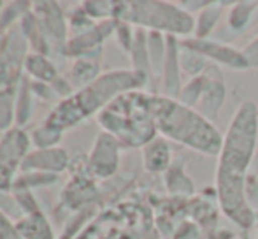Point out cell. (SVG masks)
I'll return each instance as SVG.
<instances>
[{
  "label": "cell",
  "instance_id": "cell-1",
  "mask_svg": "<svg viewBox=\"0 0 258 239\" xmlns=\"http://www.w3.org/2000/svg\"><path fill=\"white\" fill-rule=\"evenodd\" d=\"M258 143V106L244 100L235 109L223 136L216 165V201L220 211L241 229L256 225V211L246 199V181Z\"/></svg>",
  "mask_w": 258,
  "mask_h": 239
},
{
  "label": "cell",
  "instance_id": "cell-2",
  "mask_svg": "<svg viewBox=\"0 0 258 239\" xmlns=\"http://www.w3.org/2000/svg\"><path fill=\"white\" fill-rule=\"evenodd\" d=\"M148 83L150 81L134 69L132 71L116 69V71L102 72V76L95 79L92 85L76 90L71 97L60 100L58 106L48 114L44 123L63 132L85 122L92 114H99L116 97L134 90H143Z\"/></svg>",
  "mask_w": 258,
  "mask_h": 239
},
{
  "label": "cell",
  "instance_id": "cell-3",
  "mask_svg": "<svg viewBox=\"0 0 258 239\" xmlns=\"http://www.w3.org/2000/svg\"><path fill=\"white\" fill-rule=\"evenodd\" d=\"M151 111L160 136L206 157L220 155L223 136L218 127L206 119L197 109L183 106L176 99L153 95Z\"/></svg>",
  "mask_w": 258,
  "mask_h": 239
},
{
  "label": "cell",
  "instance_id": "cell-4",
  "mask_svg": "<svg viewBox=\"0 0 258 239\" xmlns=\"http://www.w3.org/2000/svg\"><path fill=\"white\" fill-rule=\"evenodd\" d=\"M151 97L143 90H134L116 97L97 114L104 132L114 136L123 148H144L158 136L151 111Z\"/></svg>",
  "mask_w": 258,
  "mask_h": 239
},
{
  "label": "cell",
  "instance_id": "cell-5",
  "mask_svg": "<svg viewBox=\"0 0 258 239\" xmlns=\"http://www.w3.org/2000/svg\"><path fill=\"white\" fill-rule=\"evenodd\" d=\"M114 20L126 21L148 32H160L177 39L194 35L195 20L181 9L177 2L165 0H144V2H116Z\"/></svg>",
  "mask_w": 258,
  "mask_h": 239
},
{
  "label": "cell",
  "instance_id": "cell-6",
  "mask_svg": "<svg viewBox=\"0 0 258 239\" xmlns=\"http://www.w3.org/2000/svg\"><path fill=\"white\" fill-rule=\"evenodd\" d=\"M28 41L20 23L4 34L0 46V130L13 129L16 119V97L25 78V60L28 56Z\"/></svg>",
  "mask_w": 258,
  "mask_h": 239
},
{
  "label": "cell",
  "instance_id": "cell-7",
  "mask_svg": "<svg viewBox=\"0 0 258 239\" xmlns=\"http://www.w3.org/2000/svg\"><path fill=\"white\" fill-rule=\"evenodd\" d=\"M181 44L186 46V48L194 49V51L201 53L202 56H206L211 64L218 65V67L230 69V71H246L248 67V62L244 58V53L242 49L234 48L232 44L225 41H220L216 37L209 39H181Z\"/></svg>",
  "mask_w": 258,
  "mask_h": 239
},
{
  "label": "cell",
  "instance_id": "cell-8",
  "mask_svg": "<svg viewBox=\"0 0 258 239\" xmlns=\"http://www.w3.org/2000/svg\"><path fill=\"white\" fill-rule=\"evenodd\" d=\"M121 143L107 132H100L95 139L93 150L88 157V169L93 178L107 180L116 174L119 169Z\"/></svg>",
  "mask_w": 258,
  "mask_h": 239
},
{
  "label": "cell",
  "instance_id": "cell-9",
  "mask_svg": "<svg viewBox=\"0 0 258 239\" xmlns=\"http://www.w3.org/2000/svg\"><path fill=\"white\" fill-rule=\"evenodd\" d=\"M116 25L118 20H104L99 21L93 28L88 32L78 35V37L69 39L67 46H65V55L74 56L76 60L83 58V56H93V58H100L102 56V44L107 37L114 35Z\"/></svg>",
  "mask_w": 258,
  "mask_h": 239
},
{
  "label": "cell",
  "instance_id": "cell-10",
  "mask_svg": "<svg viewBox=\"0 0 258 239\" xmlns=\"http://www.w3.org/2000/svg\"><path fill=\"white\" fill-rule=\"evenodd\" d=\"M32 14L37 20L39 27H41L42 34H44L46 41L53 39V42L65 51L67 46V20L63 18L60 6L56 2H37L34 4Z\"/></svg>",
  "mask_w": 258,
  "mask_h": 239
},
{
  "label": "cell",
  "instance_id": "cell-11",
  "mask_svg": "<svg viewBox=\"0 0 258 239\" xmlns=\"http://www.w3.org/2000/svg\"><path fill=\"white\" fill-rule=\"evenodd\" d=\"M207 74H209V83H207L204 93H202L195 109L206 119L214 123L218 116H220L221 107L225 106L228 90H227V83H225V76L218 65L211 64L209 69H207Z\"/></svg>",
  "mask_w": 258,
  "mask_h": 239
},
{
  "label": "cell",
  "instance_id": "cell-12",
  "mask_svg": "<svg viewBox=\"0 0 258 239\" xmlns=\"http://www.w3.org/2000/svg\"><path fill=\"white\" fill-rule=\"evenodd\" d=\"M181 39L167 35V53L165 60H163V69L160 74V81H162V93L160 95L169 97V99H177L179 92L183 88V69H181L179 62V49H181Z\"/></svg>",
  "mask_w": 258,
  "mask_h": 239
},
{
  "label": "cell",
  "instance_id": "cell-13",
  "mask_svg": "<svg viewBox=\"0 0 258 239\" xmlns=\"http://www.w3.org/2000/svg\"><path fill=\"white\" fill-rule=\"evenodd\" d=\"M69 167V155L63 148H48V150H35L25 157L21 162V172H46L58 174Z\"/></svg>",
  "mask_w": 258,
  "mask_h": 239
},
{
  "label": "cell",
  "instance_id": "cell-14",
  "mask_svg": "<svg viewBox=\"0 0 258 239\" xmlns=\"http://www.w3.org/2000/svg\"><path fill=\"white\" fill-rule=\"evenodd\" d=\"M32 139L21 127H13L0 137V164L14 169L21 167V162L30 153Z\"/></svg>",
  "mask_w": 258,
  "mask_h": 239
},
{
  "label": "cell",
  "instance_id": "cell-15",
  "mask_svg": "<svg viewBox=\"0 0 258 239\" xmlns=\"http://www.w3.org/2000/svg\"><path fill=\"white\" fill-rule=\"evenodd\" d=\"M174 160L170 141L163 136H156L151 143L143 148V165L151 174H165Z\"/></svg>",
  "mask_w": 258,
  "mask_h": 239
},
{
  "label": "cell",
  "instance_id": "cell-16",
  "mask_svg": "<svg viewBox=\"0 0 258 239\" xmlns=\"http://www.w3.org/2000/svg\"><path fill=\"white\" fill-rule=\"evenodd\" d=\"M258 14V2L255 0H239V2H232L227 9V30L230 32L232 39L237 35L244 34L251 28L255 23V18Z\"/></svg>",
  "mask_w": 258,
  "mask_h": 239
},
{
  "label": "cell",
  "instance_id": "cell-17",
  "mask_svg": "<svg viewBox=\"0 0 258 239\" xmlns=\"http://www.w3.org/2000/svg\"><path fill=\"white\" fill-rule=\"evenodd\" d=\"M165 178H163V183H165V188L170 195L174 197H183L188 199L191 195H195V183L191 181L190 176L184 171V157L183 155H176L170 164V167L167 169Z\"/></svg>",
  "mask_w": 258,
  "mask_h": 239
},
{
  "label": "cell",
  "instance_id": "cell-18",
  "mask_svg": "<svg viewBox=\"0 0 258 239\" xmlns=\"http://www.w3.org/2000/svg\"><path fill=\"white\" fill-rule=\"evenodd\" d=\"M232 2H218L213 0L206 9H202L199 14H195L194 20V35L195 39H209L214 34L218 23L221 21V16L225 13V7H228Z\"/></svg>",
  "mask_w": 258,
  "mask_h": 239
},
{
  "label": "cell",
  "instance_id": "cell-19",
  "mask_svg": "<svg viewBox=\"0 0 258 239\" xmlns=\"http://www.w3.org/2000/svg\"><path fill=\"white\" fill-rule=\"evenodd\" d=\"M16 229L23 239H56L49 220L42 211L34 215H23L16 222Z\"/></svg>",
  "mask_w": 258,
  "mask_h": 239
},
{
  "label": "cell",
  "instance_id": "cell-20",
  "mask_svg": "<svg viewBox=\"0 0 258 239\" xmlns=\"http://www.w3.org/2000/svg\"><path fill=\"white\" fill-rule=\"evenodd\" d=\"M25 72H27V76L30 79L48 83V85H53V83L60 78L53 62L46 55L34 53V51L28 53L27 60H25Z\"/></svg>",
  "mask_w": 258,
  "mask_h": 239
},
{
  "label": "cell",
  "instance_id": "cell-21",
  "mask_svg": "<svg viewBox=\"0 0 258 239\" xmlns=\"http://www.w3.org/2000/svg\"><path fill=\"white\" fill-rule=\"evenodd\" d=\"M100 58H93V56H83L78 58L72 65L71 71V81L74 88H85V86L92 85L95 79L100 78Z\"/></svg>",
  "mask_w": 258,
  "mask_h": 239
},
{
  "label": "cell",
  "instance_id": "cell-22",
  "mask_svg": "<svg viewBox=\"0 0 258 239\" xmlns=\"http://www.w3.org/2000/svg\"><path fill=\"white\" fill-rule=\"evenodd\" d=\"M207 83H209V74L207 71L202 76H195V78H190L186 83L183 85L179 92V97H177V102H181L183 106L186 107H197L199 100H201L202 93H204Z\"/></svg>",
  "mask_w": 258,
  "mask_h": 239
},
{
  "label": "cell",
  "instance_id": "cell-23",
  "mask_svg": "<svg viewBox=\"0 0 258 239\" xmlns=\"http://www.w3.org/2000/svg\"><path fill=\"white\" fill-rule=\"evenodd\" d=\"M148 53H150L151 74L153 78L160 76L167 53V35L160 34V32H148Z\"/></svg>",
  "mask_w": 258,
  "mask_h": 239
},
{
  "label": "cell",
  "instance_id": "cell-24",
  "mask_svg": "<svg viewBox=\"0 0 258 239\" xmlns=\"http://www.w3.org/2000/svg\"><path fill=\"white\" fill-rule=\"evenodd\" d=\"M179 62H181L183 72L190 76V78L202 76L211 65V62L207 60L206 56H202L201 53L194 51V49L186 48V46H183V44H181V49H179Z\"/></svg>",
  "mask_w": 258,
  "mask_h": 239
},
{
  "label": "cell",
  "instance_id": "cell-25",
  "mask_svg": "<svg viewBox=\"0 0 258 239\" xmlns=\"http://www.w3.org/2000/svg\"><path fill=\"white\" fill-rule=\"evenodd\" d=\"M32 93H34L32 92V81L25 74L16 97V119H14V123L18 127H23L32 116Z\"/></svg>",
  "mask_w": 258,
  "mask_h": 239
},
{
  "label": "cell",
  "instance_id": "cell-26",
  "mask_svg": "<svg viewBox=\"0 0 258 239\" xmlns=\"http://www.w3.org/2000/svg\"><path fill=\"white\" fill-rule=\"evenodd\" d=\"M61 134L60 130L53 129L49 125H42L39 129H35L32 132L30 139H32V144H34L37 150H48V148H56V144L60 143L61 139Z\"/></svg>",
  "mask_w": 258,
  "mask_h": 239
},
{
  "label": "cell",
  "instance_id": "cell-27",
  "mask_svg": "<svg viewBox=\"0 0 258 239\" xmlns=\"http://www.w3.org/2000/svg\"><path fill=\"white\" fill-rule=\"evenodd\" d=\"M114 37L118 41L119 48L125 49L126 53H130L134 46V39H136V30L132 28V25L126 23V21H118L114 30Z\"/></svg>",
  "mask_w": 258,
  "mask_h": 239
},
{
  "label": "cell",
  "instance_id": "cell-28",
  "mask_svg": "<svg viewBox=\"0 0 258 239\" xmlns=\"http://www.w3.org/2000/svg\"><path fill=\"white\" fill-rule=\"evenodd\" d=\"M172 239H204V232L194 220H186V222H181L177 225V229L172 234Z\"/></svg>",
  "mask_w": 258,
  "mask_h": 239
},
{
  "label": "cell",
  "instance_id": "cell-29",
  "mask_svg": "<svg viewBox=\"0 0 258 239\" xmlns=\"http://www.w3.org/2000/svg\"><path fill=\"white\" fill-rule=\"evenodd\" d=\"M0 239H23L16 229V222H11V216L0 209Z\"/></svg>",
  "mask_w": 258,
  "mask_h": 239
},
{
  "label": "cell",
  "instance_id": "cell-30",
  "mask_svg": "<svg viewBox=\"0 0 258 239\" xmlns=\"http://www.w3.org/2000/svg\"><path fill=\"white\" fill-rule=\"evenodd\" d=\"M242 53H244V58L248 62V67L258 69V35L253 37L251 41L242 48Z\"/></svg>",
  "mask_w": 258,
  "mask_h": 239
},
{
  "label": "cell",
  "instance_id": "cell-31",
  "mask_svg": "<svg viewBox=\"0 0 258 239\" xmlns=\"http://www.w3.org/2000/svg\"><path fill=\"white\" fill-rule=\"evenodd\" d=\"M14 169L0 164V194H7L13 190L14 185Z\"/></svg>",
  "mask_w": 258,
  "mask_h": 239
},
{
  "label": "cell",
  "instance_id": "cell-32",
  "mask_svg": "<svg viewBox=\"0 0 258 239\" xmlns=\"http://www.w3.org/2000/svg\"><path fill=\"white\" fill-rule=\"evenodd\" d=\"M211 2H213V0H179L177 4H179L181 9H184L188 14L195 16V14H199L202 9H206Z\"/></svg>",
  "mask_w": 258,
  "mask_h": 239
},
{
  "label": "cell",
  "instance_id": "cell-33",
  "mask_svg": "<svg viewBox=\"0 0 258 239\" xmlns=\"http://www.w3.org/2000/svg\"><path fill=\"white\" fill-rule=\"evenodd\" d=\"M249 174L256 176V178H258V148H256L255 155H253V162H251V169H249Z\"/></svg>",
  "mask_w": 258,
  "mask_h": 239
},
{
  "label": "cell",
  "instance_id": "cell-34",
  "mask_svg": "<svg viewBox=\"0 0 258 239\" xmlns=\"http://www.w3.org/2000/svg\"><path fill=\"white\" fill-rule=\"evenodd\" d=\"M255 227H256V230H255V239H258V222H256V225H255Z\"/></svg>",
  "mask_w": 258,
  "mask_h": 239
},
{
  "label": "cell",
  "instance_id": "cell-35",
  "mask_svg": "<svg viewBox=\"0 0 258 239\" xmlns=\"http://www.w3.org/2000/svg\"><path fill=\"white\" fill-rule=\"evenodd\" d=\"M0 35H4V34H0Z\"/></svg>",
  "mask_w": 258,
  "mask_h": 239
}]
</instances>
